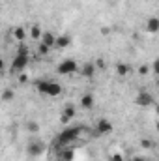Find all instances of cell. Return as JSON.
I'll list each match as a JSON object with an SVG mask.
<instances>
[{
    "label": "cell",
    "mask_w": 159,
    "mask_h": 161,
    "mask_svg": "<svg viewBox=\"0 0 159 161\" xmlns=\"http://www.w3.org/2000/svg\"><path fill=\"white\" fill-rule=\"evenodd\" d=\"M49 53H51V47H47L45 43L40 41V43H38V54H40V56H47Z\"/></svg>",
    "instance_id": "obj_17"
},
{
    "label": "cell",
    "mask_w": 159,
    "mask_h": 161,
    "mask_svg": "<svg viewBox=\"0 0 159 161\" xmlns=\"http://www.w3.org/2000/svg\"><path fill=\"white\" fill-rule=\"evenodd\" d=\"M26 129L30 131V133H40V124L34 120H30L28 124H26Z\"/></svg>",
    "instance_id": "obj_18"
},
{
    "label": "cell",
    "mask_w": 159,
    "mask_h": 161,
    "mask_svg": "<svg viewBox=\"0 0 159 161\" xmlns=\"http://www.w3.org/2000/svg\"><path fill=\"white\" fill-rule=\"evenodd\" d=\"M154 103V96L150 94V92H140L139 96H137V105H140V107H150Z\"/></svg>",
    "instance_id": "obj_7"
},
{
    "label": "cell",
    "mask_w": 159,
    "mask_h": 161,
    "mask_svg": "<svg viewBox=\"0 0 159 161\" xmlns=\"http://www.w3.org/2000/svg\"><path fill=\"white\" fill-rule=\"evenodd\" d=\"M71 45V36L69 34H60V36H56V41H54V47L56 49H66V47H69Z\"/></svg>",
    "instance_id": "obj_8"
},
{
    "label": "cell",
    "mask_w": 159,
    "mask_h": 161,
    "mask_svg": "<svg viewBox=\"0 0 159 161\" xmlns=\"http://www.w3.org/2000/svg\"><path fill=\"white\" fill-rule=\"evenodd\" d=\"M111 131H112L111 120H107V118L97 120V124H96V133H97V135H105V133H111Z\"/></svg>",
    "instance_id": "obj_5"
},
{
    "label": "cell",
    "mask_w": 159,
    "mask_h": 161,
    "mask_svg": "<svg viewBox=\"0 0 159 161\" xmlns=\"http://www.w3.org/2000/svg\"><path fill=\"white\" fill-rule=\"evenodd\" d=\"M140 146L148 150V148H152V146H154V142H152L150 139H142V141H140Z\"/></svg>",
    "instance_id": "obj_21"
},
{
    "label": "cell",
    "mask_w": 159,
    "mask_h": 161,
    "mask_svg": "<svg viewBox=\"0 0 159 161\" xmlns=\"http://www.w3.org/2000/svg\"><path fill=\"white\" fill-rule=\"evenodd\" d=\"M77 69H79V64H77L75 60H71V58L62 60V62L58 64V68H56V71H58L60 75H71V73H75Z\"/></svg>",
    "instance_id": "obj_2"
},
{
    "label": "cell",
    "mask_w": 159,
    "mask_h": 161,
    "mask_svg": "<svg viewBox=\"0 0 159 161\" xmlns=\"http://www.w3.org/2000/svg\"><path fill=\"white\" fill-rule=\"evenodd\" d=\"M4 66H6V64H4V60H2V58H0V73H2V71H4Z\"/></svg>",
    "instance_id": "obj_27"
},
{
    "label": "cell",
    "mask_w": 159,
    "mask_h": 161,
    "mask_svg": "<svg viewBox=\"0 0 159 161\" xmlns=\"http://www.w3.org/2000/svg\"><path fill=\"white\" fill-rule=\"evenodd\" d=\"M80 133H82V129H80V127H69V129H66V131L58 137V142L66 144V142H69V141H77Z\"/></svg>",
    "instance_id": "obj_3"
},
{
    "label": "cell",
    "mask_w": 159,
    "mask_h": 161,
    "mask_svg": "<svg viewBox=\"0 0 159 161\" xmlns=\"http://www.w3.org/2000/svg\"><path fill=\"white\" fill-rule=\"evenodd\" d=\"M73 116H75V107H73V105H66V107H64V111H62V122H64V124H68Z\"/></svg>",
    "instance_id": "obj_10"
},
{
    "label": "cell",
    "mask_w": 159,
    "mask_h": 161,
    "mask_svg": "<svg viewBox=\"0 0 159 161\" xmlns=\"http://www.w3.org/2000/svg\"><path fill=\"white\" fill-rule=\"evenodd\" d=\"M41 43H45L47 47H51V49H54V41H56V36L52 34V32H43L41 34Z\"/></svg>",
    "instance_id": "obj_9"
},
{
    "label": "cell",
    "mask_w": 159,
    "mask_h": 161,
    "mask_svg": "<svg viewBox=\"0 0 159 161\" xmlns=\"http://www.w3.org/2000/svg\"><path fill=\"white\" fill-rule=\"evenodd\" d=\"M43 150H45V144H43L41 141H38V139L30 141L28 146H26V152H28V156H32V158H38L40 154H43Z\"/></svg>",
    "instance_id": "obj_4"
},
{
    "label": "cell",
    "mask_w": 159,
    "mask_h": 161,
    "mask_svg": "<svg viewBox=\"0 0 159 161\" xmlns=\"http://www.w3.org/2000/svg\"><path fill=\"white\" fill-rule=\"evenodd\" d=\"M94 71H96V66H94V64H84V66L80 68V75L86 77V79H90V77L94 75Z\"/></svg>",
    "instance_id": "obj_14"
},
{
    "label": "cell",
    "mask_w": 159,
    "mask_h": 161,
    "mask_svg": "<svg viewBox=\"0 0 159 161\" xmlns=\"http://www.w3.org/2000/svg\"><path fill=\"white\" fill-rule=\"evenodd\" d=\"M36 88L40 90L41 94L49 96V97H56V96H60V94H62V86H60L58 82H54V80L43 79V80H40V82L36 84Z\"/></svg>",
    "instance_id": "obj_1"
},
{
    "label": "cell",
    "mask_w": 159,
    "mask_h": 161,
    "mask_svg": "<svg viewBox=\"0 0 159 161\" xmlns=\"http://www.w3.org/2000/svg\"><path fill=\"white\" fill-rule=\"evenodd\" d=\"M116 71H118L120 77H125V75L131 73V66L125 64V62H120V64H116Z\"/></svg>",
    "instance_id": "obj_15"
},
{
    "label": "cell",
    "mask_w": 159,
    "mask_h": 161,
    "mask_svg": "<svg viewBox=\"0 0 159 161\" xmlns=\"http://www.w3.org/2000/svg\"><path fill=\"white\" fill-rule=\"evenodd\" d=\"M111 161H123V159H122L120 154H112V156H111Z\"/></svg>",
    "instance_id": "obj_24"
},
{
    "label": "cell",
    "mask_w": 159,
    "mask_h": 161,
    "mask_svg": "<svg viewBox=\"0 0 159 161\" xmlns=\"http://www.w3.org/2000/svg\"><path fill=\"white\" fill-rule=\"evenodd\" d=\"M17 54H26V56H28V47L21 43V45H19V49H17Z\"/></svg>",
    "instance_id": "obj_22"
},
{
    "label": "cell",
    "mask_w": 159,
    "mask_h": 161,
    "mask_svg": "<svg viewBox=\"0 0 159 161\" xmlns=\"http://www.w3.org/2000/svg\"><path fill=\"white\" fill-rule=\"evenodd\" d=\"M148 71H150V68H148V66H140V68H139V73H140V75H146Z\"/></svg>",
    "instance_id": "obj_23"
},
{
    "label": "cell",
    "mask_w": 159,
    "mask_h": 161,
    "mask_svg": "<svg viewBox=\"0 0 159 161\" xmlns=\"http://www.w3.org/2000/svg\"><path fill=\"white\" fill-rule=\"evenodd\" d=\"M60 156H62V159L64 161H69L71 158H73V150H66V152H62Z\"/></svg>",
    "instance_id": "obj_20"
},
{
    "label": "cell",
    "mask_w": 159,
    "mask_h": 161,
    "mask_svg": "<svg viewBox=\"0 0 159 161\" xmlns=\"http://www.w3.org/2000/svg\"><path fill=\"white\" fill-rule=\"evenodd\" d=\"M146 30L150 32V34H156L159 30V19L157 17H150L148 21H146Z\"/></svg>",
    "instance_id": "obj_11"
},
{
    "label": "cell",
    "mask_w": 159,
    "mask_h": 161,
    "mask_svg": "<svg viewBox=\"0 0 159 161\" xmlns=\"http://www.w3.org/2000/svg\"><path fill=\"white\" fill-rule=\"evenodd\" d=\"M131 161H146V159H142V158H133Z\"/></svg>",
    "instance_id": "obj_28"
},
{
    "label": "cell",
    "mask_w": 159,
    "mask_h": 161,
    "mask_svg": "<svg viewBox=\"0 0 159 161\" xmlns=\"http://www.w3.org/2000/svg\"><path fill=\"white\" fill-rule=\"evenodd\" d=\"M41 34H43V30H41V26H40V25H32V26H30V32H28V36H30L32 40L40 41Z\"/></svg>",
    "instance_id": "obj_16"
},
{
    "label": "cell",
    "mask_w": 159,
    "mask_h": 161,
    "mask_svg": "<svg viewBox=\"0 0 159 161\" xmlns=\"http://www.w3.org/2000/svg\"><path fill=\"white\" fill-rule=\"evenodd\" d=\"M26 36H28V32H26V30H25L23 26H17V28H13V38L19 41V43H23Z\"/></svg>",
    "instance_id": "obj_13"
},
{
    "label": "cell",
    "mask_w": 159,
    "mask_h": 161,
    "mask_svg": "<svg viewBox=\"0 0 159 161\" xmlns=\"http://www.w3.org/2000/svg\"><path fill=\"white\" fill-rule=\"evenodd\" d=\"M80 107L82 109H92L94 107V96L92 94H84L80 97Z\"/></svg>",
    "instance_id": "obj_12"
},
{
    "label": "cell",
    "mask_w": 159,
    "mask_h": 161,
    "mask_svg": "<svg viewBox=\"0 0 159 161\" xmlns=\"http://www.w3.org/2000/svg\"><path fill=\"white\" fill-rule=\"evenodd\" d=\"M2 99H4V101H11V99H13V90L6 88V90L2 92Z\"/></svg>",
    "instance_id": "obj_19"
},
{
    "label": "cell",
    "mask_w": 159,
    "mask_h": 161,
    "mask_svg": "<svg viewBox=\"0 0 159 161\" xmlns=\"http://www.w3.org/2000/svg\"><path fill=\"white\" fill-rule=\"evenodd\" d=\"M94 66H96V68H101V69H103V68H105V62H103V60H96V64H94Z\"/></svg>",
    "instance_id": "obj_26"
},
{
    "label": "cell",
    "mask_w": 159,
    "mask_h": 161,
    "mask_svg": "<svg viewBox=\"0 0 159 161\" xmlns=\"http://www.w3.org/2000/svg\"><path fill=\"white\" fill-rule=\"evenodd\" d=\"M26 80H28V75L26 73H21L19 75V82H26Z\"/></svg>",
    "instance_id": "obj_25"
},
{
    "label": "cell",
    "mask_w": 159,
    "mask_h": 161,
    "mask_svg": "<svg viewBox=\"0 0 159 161\" xmlns=\"http://www.w3.org/2000/svg\"><path fill=\"white\" fill-rule=\"evenodd\" d=\"M26 64H28V56H26V54H17V56L13 58V62H11L13 69H17V71H23V69L26 68Z\"/></svg>",
    "instance_id": "obj_6"
}]
</instances>
